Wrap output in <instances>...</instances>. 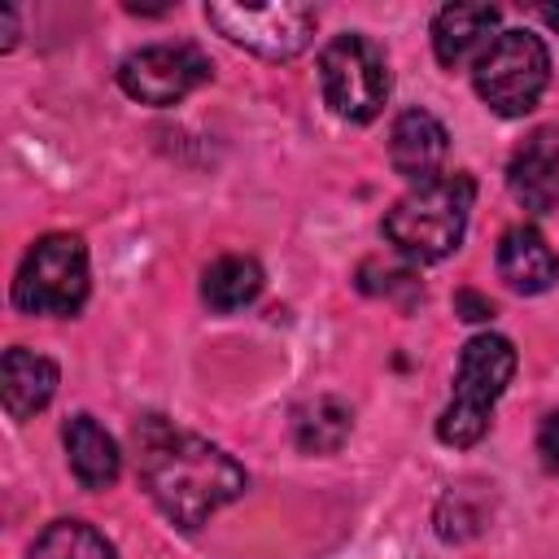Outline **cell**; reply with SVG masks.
<instances>
[{"mask_svg": "<svg viewBox=\"0 0 559 559\" xmlns=\"http://www.w3.org/2000/svg\"><path fill=\"white\" fill-rule=\"evenodd\" d=\"M140 476L148 498L179 528L205 524L218 507L245 493V472L231 454L162 419H148L140 432Z\"/></svg>", "mask_w": 559, "mask_h": 559, "instance_id": "1", "label": "cell"}, {"mask_svg": "<svg viewBox=\"0 0 559 559\" xmlns=\"http://www.w3.org/2000/svg\"><path fill=\"white\" fill-rule=\"evenodd\" d=\"M476 183L472 175H441L432 183L411 188L389 214H384V236L397 253L415 262H441L445 253L459 249L467 231Z\"/></svg>", "mask_w": 559, "mask_h": 559, "instance_id": "2", "label": "cell"}, {"mask_svg": "<svg viewBox=\"0 0 559 559\" xmlns=\"http://www.w3.org/2000/svg\"><path fill=\"white\" fill-rule=\"evenodd\" d=\"M515 376V349L507 336L480 332L463 345L459 354V376H454V397L437 419V437L445 445H476L489 428L493 402L502 397L507 380Z\"/></svg>", "mask_w": 559, "mask_h": 559, "instance_id": "3", "label": "cell"}, {"mask_svg": "<svg viewBox=\"0 0 559 559\" xmlns=\"http://www.w3.org/2000/svg\"><path fill=\"white\" fill-rule=\"evenodd\" d=\"M87 301V249L79 236L52 231L31 245L13 280V306L26 314H74Z\"/></svg>", "mask_w": 559, "mask_h": 559, "instance_id": "4", "label": "cell"}, {"mask_svg": "<svg viewBox=\"0 0 559 559\" xmlns=\"http://www.w3.org/2000/svg\"><path fill=\"white\" fill-rule=\"evenodd\" d=\"M476 70V92L498 118H520L537 105L550 79V52L537 35L528 31H502L493 48L472 66Z\"/></svg>", "mask_w": 559, "mask_h": 559, "instance_id": "5", "label": "cell"}, {"mask_svg": "<svg viewBox=\"0 0 559 559\" xmlns=\"http://www.w3.org/2000/svg\"><path fill=\"white\" fill-rule=\"evenodd\" d=\"M323 100L345 122H371L389 100V70L371 39L336 35L319 57Z\"/></svg>", "mask_w": 559, "mask_h": 559, "instance_id": "6", "label": "cell"}, {"mask_svg": "<svg viewBox=\"0 0 559 559\" xmlns=\"http://www.w3.org/2000/svg\"><path fill=\"white\" fill-rule=\"evenodd\" d=\"M205 17L218 35L266 61L297 57L314 35L310 4H205Z\"/></svg>", "mask_w": 559, "mask_h": 559, "instance_id": "7", "label": "cell"}, {"mask_svg": "<svg viewBox=\"0 0 559 559\" xmlns=\"http://www.w3.org/2000/svg\"><path fill=\"white\" fill-rule=\"evenodd\" d=\"M210 79V61L192 44H153L118 66V83L140 105H175Z\"/></svg>", "mask_w": 559, "mask_h": 559, "instance_id": "8", "label": "cell"}, {"mask_svg": "<svg viewBox=\"0 0 559 559\" xmlns=\"http://www.w3.org/2000/svg\"><path fill=\"white\" fill-rule=\"evenodd\" d=\"M507 183L528 214H550L559 205V131L555 127H537L515 148L507 166Z\"/></svg>", "mask_w": 559, "mask_h": 559, "instance_id": "9", "label": "cell"}, {"mask_svg": "<svg viewBox=\"0 0 559 559\" xmlns=\"http://www.w3.org/2000/svg\"><path fill=\"white\" fill-rule=\"evenodd\" d=\"M498 9L493 4H445L432 22V52L445 70L476 66L498 39Z\"/></svg>", "mask_w": 559, "mask_h": 559, "instance_id": "10", "label": "cell"}, {"mask_svg": "<svg viewBox=\"0 0 559 559\" xmlns=\"http://www.w3.org/2000/svg\"><path fill=\"white\" fill-rule=\"evenodd\" d=\"M389 162H393V170H397L402 179H411L415 188L441 179L445 127H441L428 109H402V114L393 118V131H389Z\"/></svg>", "mask_w": 559, "mask_h": 559, "instance_id": "11", "label": "cell"}, {"mask_svg": "<svg viewBox=\"0 0 559 559\" xmlns=\"http://www.w3.org/2000/svg\"><path fill=\"white\" fill-rule=\"evenodd\" d=\"M498 275L515 293H546L559 280V258L537 227H511L498 240Z\"/></svg>", "mask_w": 559, "mask_h": 559, "instance_id": "12", "label": "cell"}, {"mask_svg": "<svg viewBox=\"0 0 559 559\" xmlns=\"http://www.w3.org/2000/svg\"><path fill=\"white\" fill-rule=\"evenodd\" d=\"M0 393H4V411L13 419H31L57 393V362H48L35 349L13 345L0 362Z\"/></svg>", "mask_w": 559, "mask_h": 559, "instance_id": "13", "label": "cell"}, {"mask_svg": "<svg viewBox=\"0 0 559 559\" xmlns=\"http://www.w3.org/2000/svg\"><path fill=\"white\" fill-rule=\"evenodd\" d=\"M66 459H70V472L83 489H109L122 472L118 441L92 415H74L66 424Z\"/></svg>", "mask_w": 559, "mask_h": 559, "instance_id": "14", "label": "cell"}, {"mask_svg": "<svg viewBox=\"0 0 559 559\" xmlns=\"http://www.w3.org/2000/svg\"><path fill=\"white\" fill-rule=\"evenodd\" d=\"M258 293H262V266L253 258H245V253H223L201 275V297L218 314H231V310L249 306Z\"/></svg>", "mask_w": 559, "mask_h": 559, "instance_id": "15", "label": "cell"}, {"mask_svg": "<svg viewBox=\"0 0 559 559\" xmlns=\"http://www.w3.org/2000/svg\"><path fill=\"white\" fill-rule=\"evenodd\" d=\"M26 559H114V550H109V542L92 524H83V520H57V524H48L35 537V546H31Z\"/></svg>", "mask_w": 559, "mask_h": 559, "instance_id": "16", "label": "cell"}, {"mask_svg": "<svg viewBox=\"0 0 559 559\" xmlns=\"http://www.w3.org/2000/svg\"><path fill=\"white\" fill-rule=\"evenodd\" d=\"M349 437V411L336 397H314L310 406L297 411V445L328 454Z\"/></svg>", "mask_w": 559, "mask_h": 559, "instance_id": "17", "label": "cell"}, {"mask_svg": "<svg viewBox=\"0 0 559 559\" xmlns=\"http://www.w3.org/2000/svg\"><path fill=\"white\" fill-rule=\"evenodd\" d=\"M537 450H542V459H546L550 467H559V411L542 424V432H537Z\"/></svg>", "mask_w": 559, "mask_h": 559, "instance_id": "18", "label": "cell"}, {"mask_svg": "<svg viewBox=\"0 0 559 559\" xmlns=\"http://www.w3.org/2000/svg\"><path fill=\"white\" fill-rule=\"evenodd\" d=\"M454 310H459L467 323H480V319L493 314V306H489L485 297H476V293H459V297H454Z\"/></svg>", "mask_w": 559, "mask_h": 559, "instance_id": "19", "label": "cell"}, {"mask_svg": "<svg viewBox=\"0 0 559 559\" xmlns=\"http://www.w3.org/2000/svg\"><path fill=\"white\" fill-rule=\"evenodd\" d=\"M0 31H4V44H0V48H13V39H17V22H13V9H0Z\"/></svg>", "mask_w": 559, "mask_h": 559, "instance_id": "20", "label": "cell"}, {"mask_svg": "<svg viewBox=\"0 0 559 559\" xmlns=\"http://www.w3.org/2000/svg\"><path fill=\"white\" fill-rule=\"evenodd\" d=\"M542 22H546L550 31H559V4H546V9H542Z\"/></svg>", "mask_w": 559, "mask_h": 559, "instance_id": "21", "label": "cell"}]
</instances>
